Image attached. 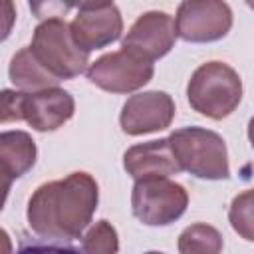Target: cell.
<instances>
[{
    "label": "cell",
    "mask_w": 254,
    "mask_h": 254,
    "mask_svg": "<svg viewBox=\"0 0 254 254\" xmlns=\"http://www.w3.org/2000/svg\"><path fill=\"white\" fill-rule=\"evenodd\" d=\"M232 28V10L220 0H185L177 8L175 30L185 42H216Z\"/></svg>",
    "instance_id": "obj_7"
},
{
    "label": "cell",
    "mask_w": 254,
    "mask_h": 254,
    "mask_svg": "<svg viewBox=\"0 0 254 254\" xmlns=\"http://www.w3.org/2000/svg\"><path fill=\"white\" fill-rule=\"evenodd\" d=\"M24 99L26 93L18 89H2L0 91V123L22 121L24 119Z\"/></svg>",
    "instance_id": "obj_18"
},
{
    "label": "cell",
    "mask_w": 254,
    "mask_h": 254,
    "mask_svg": "<svg viewBox=\"0 0 254 254\" xmlns=\"http://www.w3.org/2000/svg\"><path fill=\"white\" fill-rule=\"evenodd\" d=\"M177 40L175 20L167 12L151 10L141 14L127 36L123 38V50H129L149 62H155L171 52Z\"/></svg>",
    "instance_id": "obj_10"
},
{
    "label": "cell",
    "mask_w": 254,
    "mask_h": 254,
    "mask_svg": "<svg viewBox=\"0 0 254 254\" xmlns=\"http://www.w3.org/2000/svg\"><path fill=\"white\" fill-rule=\"evenodd\" d=\"M18 254H81L77 248L67 244H48V242H36L24 246Z\"/></svg>",
    "instance_id": "obj_19"
},
{
    "label": "cell",
    "mask_w": 254,
    "mask_h": 254,
    "mask_svg": "<svg viewBox=\"0 0 254 254\" xmlns=\"http://www.w3.org/2000/svg\"><path fill=\"white\" fill-rule=\"evenodd\" d=\"M123 167L135 181L141 179H167L181 173V167L169 147L167 139L147 141L133 145L123 155Z\"/></svg>",
    "instance_id": "obj_12"
},
{
    "label": "cell",
    "mask_w": 254,
    "mask_h": 254,
    "mask_svg": "<svg viewBox=\"0 0 254 254\" xmlns=\"http://www.w3.org/2000/svg\"><path fill=\"white\" fill-rule=\"evenodd\" d=\"M123 32V18L113 2H83L69 24V34L75 46L89 54L119 40Z\"/></svg>",
    "instance_id": "obj_8"
},
{
    "label": "cell",
    "mask_w": 254,
    "mask_h": 254,
    "mask_svg": "<svg viewBox=\"0 0 254 254\" xmlns=\"http://www.w3.org/2000/svg\"><path fill=\"white\" fill-rule=\"evenodd\" d=\"M145 254H163V252H145Z\"/></svg>",
    "instance_id": "obj_23"
},
{
    "label": "cell",
    "mask_w": 254,
    "mask_h": 254,
    "mask_svg": "<svg viewBox=\"0 0 254 254\" xmlns=\"http://www.w3.org/2000/svg\"><path fill=\"white\" fill-rule=\"evenodd\" d=\"M12 177H10V173L0 165V210L4 208V202H6V196H8V192H10V187H12Z\"/></svg>",
    "instance_id": "obj_21"
},
{
    "label": "cell",
    "mask_w": 254,
    "mask_h": 254,
    "mask_svg": "<svg viewBox=\"0 0 254 254\" xmlns=\"http://www.w3.org/2000/svg\"><path fill=\"white\" fill-rule=\"evenodd\" d=\"M153 62L129 52H109L97 58L87 67V79L103 91L111 93H131L153 77Z\"/></svg>",
    "instance_id": "obj_6"
},
{
    "label": "cell",
    "mask_w": 254,
    "mask_h": 254,
    "mask_svg": "<svg viewBox=\"0 0 254 254\" xmlns=\"http://www.w3.org/2000/svg\"><path fill=\"white\" fill-rule=\"evenodd\" d=\"M189 204V194L183 185L169 179L135 181L131 192V208L135 218L147 226H167L179 220Z\"/></svg>",
    "instance_id": "obj_5"
},
{
    "label": "cell",
    "mask_w": 254,
    "mask_h": 254,
    "mask_svg": "<svg viewBox=\"0 0 254 254\" xmlns=\"http://www.w3.org/2000/svg\"><path fill=\"white\" fill-rule=\"evenodd\" d=\"M117 252H119V238L111 222L99 220L83 234L81 254H117Z\"/></svg>",
    "instance_id": "obj_16"
},
{
    "label": "cell",
    "mask_w": 254,
    "mask_h": 254,
    "mask_svg": "<svg viewBox=\"0 0 254 254\" xmlns=\"http://www.w3.org/2000/svg\"><path fill=\"white\" fill-rule=\"evenodd\" d=\"M28 48L36 62L58 81L77 77L89 64V54L75 46L69 34V24L60 16H50L40 22Z\"/></svg>",
    "instance_id": "obj_4"
},
{
    "label": "cell",
    "mask_w": 254,
    "mask_h": 254,
    "mask_svg": "<svg viewBox=\"0 0 254 254\" xmlns=\"http://www.w3.org/2000/svg\"><path fill=\"white\" fill-rule=\"evenodd\" d=\"M0 254H12V240L6 230L0 228Z\"/></svg>",
    "instance_id": "obj_22"
},
{
    "label": "cell",
    "mask_w": 254,
    "mask_h": 254,
    "mask_svg": "<svg viewBox=\"0 0 254 254\" xmlns=\"http://www.w3.org/2000/svg\"><path fill=\"white\" fill-rule=\"evenodd\" d=\"M99 189L91 175L71 173L65 179L44 183L28 200V224L52 240H73L89 226L97 208Z\"/></svg>",
    "instance_id": "obj_1"
},
{
    "label": "cell",
    "mask_w": 254,
    "mask_h": 254,
    "mask_svg": "<svg viewBox=\"0 0 254 254\" xmlns=\"http://www.w3.org/2000/svg\"><path fill=\"white\" fill-rule=\"evenodd\" d=\"M222 246V234L206 222L190 224L179 236V254H220Z\"/></svg>",
    "instance_id": "obj_15"
},
{
    "label": "cell",
    "mask_w": 254,
    "mask_h": 254,
    "mask_svg": "<svg viewBox=\"0 0 254 254\" xmlns=\"http://www.w3.org/2000/svg\"><path fill=\"white\" fill-rule=\"evenodd\" d=\"M8 75H10V81L22 93H38V91L58 85V79L54 75H50L36 62L30 48H22L14 54L10 67H8Z\"/></svg>",
    "instance_id": "obj_14"
},
{
    "label": "cell",
    "mask_w": 254,
    "mask_h": 254,
    "mask_svg": "<svg viewBox=\"0 0 254 254\" xmlns=\"http://www.w3.org/2000/svg\"><path fill=\"white\" fill-rule=\"evenodd\" d=\"M175 117V101L165 91H143L131 95L121 109L119 123L127 135L163 131Z\"/></svg>",
    "instance_id": "obj_9"
},
{
    "label": "cell",
    "mask_w": 254,
    "mask_h": 254,
    "mask_svg": "<svg viewBox=\"0 0 254 254\" xmlns=\"http://www.w3.org/2000/svg\"><path fill=\"white\" fill-rule=\"evenodd\" d=\"M75 111L73 97L62 87H50L38 93H26L24 121L36 131H56L71 119Z\"/></svg>",
    "instance_id": "obj_11"
},
{
    "label": "cell",
    "mask_w": 254,
    "mask_h": 254,
    "mask_svg": "<svg viewBox=\"0 0 254 254\" xmlns=\"http://www.w3.org/2000/svg\"><path fill=\"white\" fill-rule=\"evenodd\" d=\"M16 22V6L10 0H0V42H4Z\"/></svg>",
    "instance_id": "obj_20"
},
{
    "label": "cell",
    "mask_w": 254,
    "mask_h": 254,
    "mask_svg": "<svg viewBox=\"0 0 254 254\" xmlns=\"http://www.w3.org/2000/svg\"><path fill=\"white\" fill-rule=\"evenodd\" d=\"M167 141L181 171L208 181L230 177L226 143L218 133L204 127H183L173 131Z\"/></svg>",
    "instance_id": "obj_2"
},
{
    "label": "cell",
    "mask_w": 254,
    "mask_h": 254,
    "mask_svg": "<svg viewBox=\"0 0 254 254\" xmlns=\"http://www.w3.org/2000/svg\"><path fill=\"white\" fill-rule=\"evenodd\" d=\"M36 143L26 131L0 133V165L12 179L24 177L36 163Z\"/></svg>",
    "instance_id": "obj_13"
},
{
    "label": "cell",
    "mask_w": 254,
    "mask_h": 254,
    "mask_svg": "<svg viewBox=\"0 0 254 254\" xmlns=\"http://www.w3.org/2000/svg\"><path fill=\"white\" fill-rule=\"evenodd\" d=\"M187 97L194 111L210 119L230 115L242 99V79L224 62H206L194 69L187 85Z\"/></svg>",
    "instance_id": "obj_3"
},
{
    "label": "cell",
    "mask_w": 254,
    "mask_h": 254,
    "mask_svg": "<svg viewBox=\"0 0 254 254\" xmlns=\"http://www.w3.org/2000/svg\"><path fill=\"white\" fill-rule=\"evenodd\" d=\"M228 218L232 228L248 242L254 240L252 234V190H244L238 196H234L230 210H228Z\"/></svg>",
    "instance_id": "obj_17"
}]
</instances>
